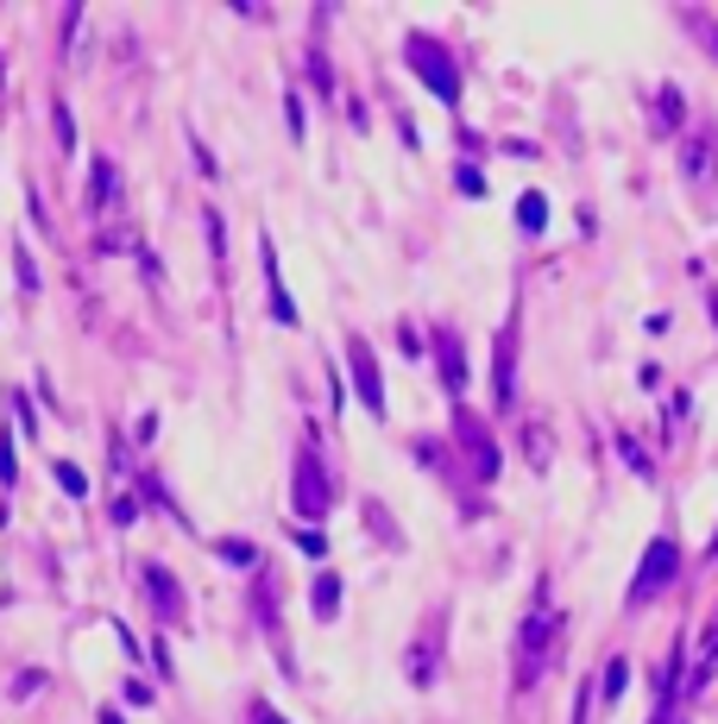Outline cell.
<instances>
[{"label": "cell", "mask_w": 718, "mask_h": 724, "mask_svg": "<svg viewBox=\"0 0 718 724\" xmlns=\"http://www.w3.org/2000/svg\"><path fill=\"white\" fill-rule=\"evenodd\" d=\"M561 636H567V618L555 611V605H542V611L523 618V636H517V687H536V680L555 668Z\"/></svg>", "instance_id": "6da1fadb"}, {"label": "cell", "mask_w": 718, "mask_h": 724, "mask_svg": "<svg viewBox=\"0 0 718 724\" xmlns=\"http://www.w3.org/2000/svg\"><path fill=\"white\" fill-rule=\"evenodd\" d=\"M404 64H410L429 89L441 95V107H461V64H454V50L436 45L429 32H410V45H404Z\"/></svg>", "instance_id": "7a4b0ae2"}, {"label": "cell", "mask_w": 718, "mask_h": 724, "mask_svg": "<svg viewBox=\"0 0 718 724\" xmlns=\"http://www.w3.org/2000/svg\"><path fill=\"white\" fill-rule=\"evenodd\" d=\"M290 504H297V517H303V524H322V517L334 510V485H328V473H322L315 441H303L297 460H290Z\"/></svg>", "instance_id": "3957f363"}, {"label": "cell", "mask_w": 718, "mask_h": 724, "mask_svg": "<svg viewBox=\"0 0 718 724\" xmlns=\"http://www.w3.org/2000/svg\"><path fill=\"white\" fill-rule=\"evenodd\" d=\"M674 574H681V542H674V536H656V542L642 549L637 579H630V611H642V605L656 599V593H662Z\"/></svg>", "instance_id": "277c9868"}, {"label": "cell", "mask_w": 718, "mask_h": 724, "mask_svg": "<svg viewBox=\"0 0 718 724\" xmlns=\"http://www.w3.org/2000/svg\"><path fill=\"white\" fill-rule=\"evenodd\" d=\"M347 366H354V384H359V403L372 416H385V384H379V353L366 347L359 334H347Z\"/></svg>", "instance_id": "5b68a950"}, {"label": "cell", "mask_w": 718, "mask_h": 724, "mask_svg": "<svg viewBox=\"0 0 718 724\" xmlns=\"http://www.w3.org/2000/svg\"><path fill=\"white\" fill-rule=\"evenodd\" d=\"M491 398H498V410H511V398H517V315L505 322L498 353H491Z\"/></svg>", "instance_id": "8992f818"}, {"label": "cell", "mask_w": 718, "mask_h": 724, "mask_svg": "<svg viewBox=\"0 0 718 724\" xmlns=\"http://www.w3.org/2000/svg\"><path fill=\"white\" fill-rule=\"evenodd\" d=\"M681 171H687V183H713V171H718V126H699L687 146H681Z\"/></svg>", "instance_id": "52a82bcc"}, {"label": "cell", "mask_w": 718, "mask_h": 724, "mask_svg": "<svg viewBox=\"0 0 718 724\" xmlns=\"http://www.w3.org/2000/svg\"><path fill=\"white\" fill-rule=\"evenodd\" d=\"M454 428H461L466 453H473V473H479V479H491V473H498V441H486L479 416H473V410H454Z\"/></svg>", "instance_id": "ba28073f"}, {"label": "cell", "mask_w": 718, "mask_h": 724, "mask_svg": "<svg viewBox=\"0 0 718 724\" xmlns=\"http://www.w3.org/2000/svg\"><path fill=\"white\" fill-rule=\"evenodd\" d=\"M139 579H146V593H152L158 618H171V624H177V618H183V586H177V579L164 574L158 561H146V567H139Z\"/></svg>", "instance_id": "9c48e42d"}, {"label": "cell", "mask_w": 718, "mask_h": 724, "mask_svg": "<svg viewBox=\"0 0 718 724\" xmlns=\"http://www.w3.org/2000/svg\"><path fill=\"white\" fill-rule=\"evenodd\" d=\"M436 630H448V611L429 618V630L416 636V650H410V680H416V687H429V680H436Z\"/></svg>", "instance_id": "30bf717a"}, {"label": "cell", "mask_w": 718, "mask_h": 724, "mask_svg": "<svg viewBox=\"0 0 718 724\" xmlns=\"http://www.w3.org/2000/svg\"><path fill=\"white\" fill-rule=\"evenodd\" d=\"M436 359H441L448 391H466V359H461V334L454 327H436Z\"/></svg>", "instance_id": "8fae6325"}, {"label": "cell", "mask_w": 718, "mask_h": 724, "mask_svg": "<svg viewBox=\"0 0 718 724\" xmlns=\"http://www.w3.org/2000/svg\"><path fill=\"white\" fill-rule=\"evenodd\" d=\"M114 202H120V171H114V158H95V215H114Z\"/></svg>", "instance_id": "7c38bea8"}, {"label": "cell", "mask_w": 718, "mask_h": 724, "mask_svg": "<svg viewBox=\"0 0 718 724\" xmlns=\"http://www.w3.org/2000/svg\"><path fill=\"white\" fill-rule=\"evenodd\" d=\"M713 675H718V611L706 618V630H699V662H693V687H706Z\"/></svg>", "instance_id": "4fadbf2b"}, {"label": "cell", "mask_w": 718, "mask_h": 724, "mask_svg": "<svg viewBox=\"0 0 718 724\" xmlns=\"http://www.w3.org/2000/svg\"><path fill=\"white\" fill-rule=\"evenodd\" d=\"M265 277H271V315L297 327V302H290V290H283V277H278V252H271V240H265Z\"/></svg>", "instance_id": "5bb4252c"}, {"label": "cell", "mask_w": 718, "mask_h": 724, "mask_svg": "<svg viewBox=\"0 0 718 724\" xmlns=\"http://www.w3.org/2000/svg\"><path fill=\"white\" fill-rule=\"evenodd\" d=\"M681 120H687V107H681V89H674V82H668V89H656V126H662V133H674Z\"/></svg>", "instance_id": "9a60e30c"}, {"label": "cell", "mask_w": 718, "mask_h": 724, "mask_svg": "<svg viewBox=\"0 0 718 724\" xmlns=\"http://www.w3.org/2000/svg\"><path fill=\"white\" fill-rule=\"evenodd\" d=\"M624 687H630V662H624V655H612V662H605V687H599V693H605V705L624 700Z\"/></svg>", "instance_id": "2e32d148"}, {"label": "cell", "mask_w": 718, "mask_h": 724, "mask_svg": "<svg viewBox=\"0 0 718 724\" xmlns=\"http://www.w3.org/2000/svg\"><path fill=\"white\" fill-rule=\"evenodd\" d=\"M334 611H340V579L315 574V618H334Z\"/></svg>", "instance_id": "e0dca14e"}, {"label": "cell", "mask_w": 718, "mask_h": 724, "mask_svg": "<svg viewBox=\"0 0 718 724\" xmlns=\"http://www.w3.org/2000/svg\"><path fill=\"white\" fill-rule=\"evenodd\" d=\"M517 221H523L530 233H536V227L548 221V196H542V189H530V196H523V208H517Z\"/></svg>", "instance_id": "ac0fdd59"}, {"label": "cell", "mask_w": 718, "mask_h": 724, "mask_svg": "<svg viewBox=\"0 0 718 724\" xmlns=\"http://www.w3.org/2000/svg\"><path fill=\"white\" fill-rule=\"evenodd\" d=\"M215 549H221V561H228V567H253V561H258L253 542H233V536H228V542H215Z\"/></svg>", "instance_id": "d6986e66"}, {"label": "cell", "mask_w": 718, "mask_h": 724, "mask_svg": "<svg viewBox=\"0 0 718 724\" xmlns=\"http://www.w3.org/2000/svg\"><path fill=\"white\" fill-rule=\"evenodd\" d=\"M51 126H57V146H63V151H77V126H70V107H63V101L51 107Z\"/></svg>", "instance_id": "ffe728a7"}, {"label": "cell", "mask_w": 718, "mask_h": 724, "mask_svg": "<svg viewBox=\"0 0 718 724\" xmlns=\"http://www.w3.org/2000/svg\"><path fill=\"white\" fill-rule=\"evenodd\" d=\"M57 485H63L70 498H89V479H82L77 467H70V460H57Z\"/></svg>", "instance_id": "44dd1931"}, {"label": "cell", "mask_w": 718, "mask_h": 724, "mask_svg": "<svg viewBox=\"0 0 718 724\" xmlns=\"http://www.w3.org/2000/svg\"><path fill=\"white\" fill-rule=\"evenodd\" d=\"M617 453H624V460H630V473H642V479L656 473V467H649V453H642L637 441H630V435H617Z\"/></svg>", "instance_id": "7402d4cb"}, {"label": "cell", "mask_w": 718, "mask_h": 724, "mask_svg": "<svg viewBox=\"0 0 718 724\" xmlns=\"http://www.w3.org/2000/svg\"><path fill=\"white\" fill-rule=\"evenodd\" d=\"M523 448H530L536 467H548V435H542V428H523Z\"/></svg>", "instance_id": "603a6c76"}, {"label": "cell", "mask_w": 718, "mask_h": 724, "mask_svg": "<svg viewBox=\"0 0 718 724\" xmlns=\"http://www.w3.org/2000/svg\"><path fill=\"white\" fill-rule=\"evenodd\" d=\"M687 25L706 38V45H713V57H718V20H706V13H687Z\"/></svg>", "instance_id": "cb8c5ba5"}, {"label": "cell", "mask_w": 718, "mask_h": 724, "mask_svg": "<svg viewBox=\"0 0 718 724\" xmlns=\"http://www.w3.org/2000/svg\"><path fill=\"white\" fill-rule=\"evenodd\" d=\"M246 724H283V719H278V712H271L265 700H253V705H246Z\"/></svg>", "instance_id": "d4e9b609"}]
</instances>
